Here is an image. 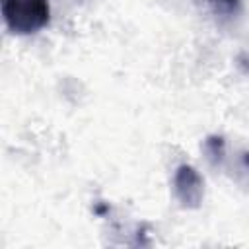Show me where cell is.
<instances>
[{"instance_id": "cell-1", "label": "cell", "mask_w": 249, "mask_h": 249, "mask_svg": "<svg viewBox=\"0 0 249 249\" xmlns=\"http://www.w3.org/2000/svg\"><path fill=\"white\" fill-rule=\"evenodd\" d=\"M2 14L12 31L33 33L47 25L49 4L47 0H4Z\"/></svg>"}]
</instances>
